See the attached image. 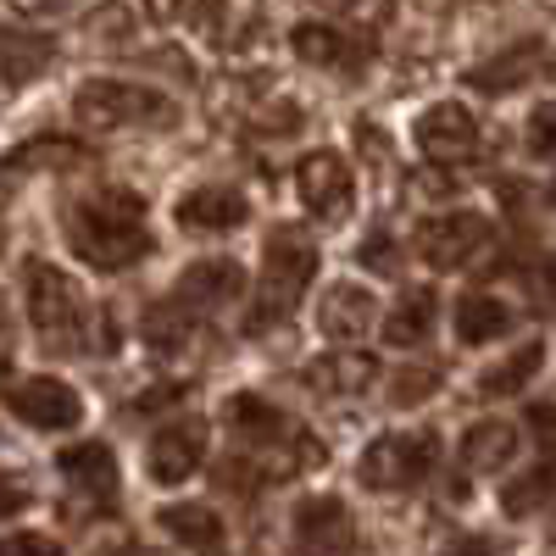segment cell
I'll return each instance as SVG.
<instances>
[{
	"label": "cell",
	"instance_id": "277c9868",
	"mask_svg": "<svg viewBox=\"0 0 556 556\" xmlns=\"http://www.w3.org/2000/svg\"><path fill=\"white\" fill-rule=\"evenodd\" d=\"M28 323L39 329L45 351H78L89 329H101L112 317H89L84 290L51 262H28Z\"/></svg>",
	"mask_w": 556,
	"mask_h": 556
},
{
	"label": "cell",
	"instance_id": "ffe728a7",
	"mask_svg": "<svg viewBox=\"0 0 556 556\" xmlns=\"http://www.w3.org/2000/svg\"><path fill=\"white\" fill-rule=\"evenodd\" d=\"M56 56V39L51 34H34V28H0V78L12 89L34 84Z\"/></svg>",
	"mask_w": 556,
	"mask_h": 556
},
{
	"label": "cell",
	"instance_id": "9c48e42d",
	"mask_svg": "<svg viewBox=\"0 0 556 556\" xmlns=\"http://www.w3.org/2000/svg\"><path fill=\"white\" fill-rule=\"evenodd\" d=\"M0 401H7V412H17L28 429H78L84 424V401L73 384L51 379V374H34V379H0Z\"/></svg>",
	"mask_w": 556,
	"mask_h": 556
},
{
	"label": "cell",
	"instance_id": "cb8c5ba5",
	"mask_svg": "<svg viewBox=\"0 0 556 556\" xmlns=\"http://www.w3.org/2000/svg\"><path fill=\"white\" fill-rule=\"evenodd\" d=\"M434 317H440V295L434 290H412L401 295V306L384 317V340L395 351H412V345H424L434 334Z\"/></svg>",
	"mask_w": 556,
	"mask_h": 556
},
{
	"label": "cell",
	"instance_id": "ac0fdd59",
	"mask_svg": "<svg viewBox=\"0 0 556 556\" xmlns=\"http://www.w3.org/2000/svg\"><path fill=\"white\" fill-rule=\"evenodd\" d=\"M374 312H379V301L345 278V285L323 290V301H317V329L329 334V340H362L367 329H374Z\"/></svg>",
	"mask_w": 556,
	"mask_h": 556
},
{
	"label": "cell",
	"instance_id": "836d02e7",
	"mask_svg": "<svg viewBox=\"0 0 556 556\" xmlns=\"http://www.w3.org/2000/svg\"><path fill=\"white\" fill-rule=\"evenodd\" d=\"M23 506H28V490L12 484V479H0V518H17Z\"/></svg>",
	"mask_w": 556,
	"mask_h": 556
},
{
	"label": "cell",
	"instance_id": "ba28073f",
	"mask_svg": "<svg viewBox=\"0 0 556 556\" xmlns=\"http://www.w3.org/2000/svg\"><path fill=\"white\" fill-rule=\"evenodd\" d=\"M490 240H495V223L484 212H445V217L417 223L412 251L424 256L429 267H440V273H456V267H468L479 251H490Z\"/></svg>",
	"mask_w": 556,
	"mask_h": 556
},
{
	"label": "cell",
	"instance_id": "52a82bcc",
	"mask_svg": "<svg viewBox=\"0 0 556 556\" xmlns=\"http://www.w3.org/2000/svg\"><path fill=\"white\" fill-rule=\"evenodd\" d=\"M245 295V273L240 262H228V256H206L195 267H184L178 273V285L167 290V306L190 323V329H201V323H212L217 312H228Z\"/></svg>",
	"mask_w": 556,
	"mask_h": 556
},
{
	"label": "cell",
	"instance_id": "9a60e30c",
	"mask_svg": "<svg viewBox=\"0 0 556 556\" xmlns=\"http://www.w3.org/2000/svg\"><path fill=\"white\" fill-rule=\"evenodd\" d=\"M56 473L67 479V490H78L84 501H96V506H112V501H117V456H112L101 440L67 445V451L56 456Z\"/></svg>",
	"mask_w": 556,
	"mask_h": 556
},
{
	"label": "cell",
	"instance_id": "7402d4cb",
	"mask_svg": "<svg viewBox=\"0 0 556 556\" xmlns=\"http://www.w3.org/2000/svg\"><path fill=\"white\" fill-rule=\"evenodd\" d=\"M513 323H518V312L506 306L501 295L473 290V295L456 301V340L462 345H490V340H501L506 329H513Z\"/></svg>",
	"mask_w": 556,
	"mask_h": 556
},
{
	"label": "cell",
	"instance_id": "603a6c76",
	"mask_svg": "<svg viewBox=\"0 0 556 556\" xmlns=\"http://www.w3.org/2000/svg\"><path fill=\"white\" fill-rule=\"evenodd\" d=\"M551 501H556V451H545L529 473L506 479V490H501V513H506V518H534V513H545Z\"/></svg>",
	"mask_w": 556,
	"mask_h": 556
},
{
	"label": "cell",
	"instance_id": "4dcf8cb0",
	"mask_svg": "<svg viewBox=\"0 0 556 556\" xmlns=\"http://www.w3.org/2000/svg\"><path fill=\"white\" fill-rule=\"evenodd\" d=\"M356 262H362L367 273H379V278H395V273H401V251H395V240L384 235V228H374V235L362 240Z\"/></svg>",
	"mask_w": 556,
	"mask_h": 556
},
{
	"label": "cell",
	"instance_id": "d4e9b609",
	"mask_svg": "<svg viewBox=\"0 0 556 556\" xmlns=\"http://www.w3.org/2000/svg\"><path fill=\"white\" fill-rule=\"evenodd\" d=\"M540 367H545V345H540V340H523L513 356H501L495 367H484V374H479V395H484V401L518 395V390L540 374Z\"/></svg>",
	"mask_w": 556,
	"mask_h": 556
},
{
	"label": "cell",
	"instance_id": "f1b7e54d",
	"mask_svg": "<svg viewBox=\"0 0 556 556\" xmlns=\"http://www.w3.org/2000/svg\"><path fill=\"white\" fill-rule=\"evenodd\" d=\"M440 390V367H401L390 384V406H417Z\"/></svg>",
	"mask_w": 556,
	"mask_h": 556
},
{
	"label": "cell",
	"instance_id": "484cf974",
	"mask_svg": "<svg viewBox=\"0 0 556 556\" xmlns=\"http://www.w3.org/2000/svg\"><path fill=\"white\" fill-rule=\"evenodd\" d=\"M162 529H167L178 545H190V551H223V545H228L223 518L206 513V506H167V513H162Z\"/></svg>",
	"mask_w": 556,
	"mask_h": 556
},
{
	"label": "cell",
	"instance_id": "f35d334b",
	"mask_svg": "<svg viewBox=\"0 0 556 556\" xmlns=\"http://www.w3.org/2000/svg\"><path fill=\"white\" fill-rule=\"evenodd\" d=\"M545 295H551V301H556V256H551V262H545Z\"/></svg>",
	"mask_w": 556,
	"mask_h": 556
},
{
	"label": "cell",
	"instance_id": "7c38bea8",
	"mask_svg": "<svg viewBox=\"0 0 556 556\" xmlns=\"http://www.w3.org/2000/svg\"><path fill=\"white\" fill-rule=\"evenodd\" d=\"M206 462V424L201 417H173L151 434V451H146V468L156 484H184L195 468Z\"/></svg>",
	"mask_w": 556,
	"mask_h": 556
},
{
	"label": "cell",
	"instance_id": "30bf717a",
	"mask_svg": "<svg viewBox=\"0 0 556 556\" xmlns=\"http://www.w3.org/2000/svg\"><path fill=\"white\" fill-rule=\"evenodd\" d=\"M295 190H301L306 212H312L317 223H329V228L345 223L351 206H356V178H351V162H345L340 151H312V156H301Z\"/></svg>",
	"mask_w": 556,
	"mask_h": 556
},
{
	"label": "cell",
	"instance_id": "f546056e",
	"mask_svg": "<svg viewBox=\"0 0 556 556\" xmlns=\"http://www.w3.org/2000/svg\"><path fill=\"white\" fill-rule=\"evenodd\" d=\"M523 146L529 156H556V101H540L523 123Z\"/></svg>",
	"mask_w": 556,
	"mask_h": 556
},
{
	"label": "cell",
	"instance_id": "8992f818",
	"mask_svg": "<svg viewBox=\"0 0 556 556\" xmlns=\"http://www.w3.org/2000/svg\"><path fill=\"white\" fill-rule=\"evenodd\" d=\"M73 112L96 128H128V123H173L178 106L156 89H139V84H123V78H89L78 96H73Z\"/></svg>",
	"mask_w": 556,
	"mask_h": 556
},
{
	"label": "cell",
	"instance_id": "d6a6232c",
	"mask_svg": "<svg viewBox=\"0 0 556 556\" xmlns=\"http://www.w3.org/2000/svg\"><path fill=\"white\" fill-rule=\"evenodd\" d=\"M529 429H534L545 445L556 440V401H534V406H529Z\"/></svg>",
	"mask_w": 556,
	"mask_h": 556
},
{
	"label": "cell",
	"instance_id": "ab89813d",
	"mask_svg": "<svg viewBox=\"0 0 556 556\" xmlns=\"http://www.w3.org/2000/svg\"><path fill=\"white\" fill-rule=\"evenodd\" d=\"M545 206H551V212H556V178H551V184H545Z\"/></svg>",
	"mask_w": 556,
	"mask_h": 556
},
{
	"label": "cell",
	"instance_id": "e575fe53",
	"mask_svg": "<svg viewBox=\"0 0 556 556\" xmlns=\"http://www.w3.org/2000/svg\"><path fill=\"white\" fill-rule=\"evenodd\" d=\"M17 551H56V540H45V534H12V540H0V556H17Z\"/></svg>",
	"mask_w": 556,
	"mask_h": 556
},
{
	"label": "cell",
	"instance_id": "74e56055",
	"mask_svg": "<svg viewBox=\"0 0 556 556\" xmlns=\"http://www.w3.org/2000/svg\"><path fill=\"white\" fill-rule=\"evenodd\" d=\"M312 7H329V12H351V7H362V0H312Z\"/></svg>",
	"mask_w": 556,
	"mask_h": 556
},
{
	"label": "cell",
	"instance_id": "1f68e13d",
	"mask_svg": "<svg viewBox=\"0 0 556 556\" xmlns=\"http://www.w3.org/2000/svg\"><path fill=\"white\" fill-rule=\"evenodd\" d=\"M306 117H301V106L295 101H273L267 112H256V123L251 128H262V134H295Z\"/></svg>",
	"mask_w": 556,
	"mask_h": 556
},
{
	"label": "cell",
	"instance_id": "83f0119b",
	"mask_svg": "<svg viewBox=\"0 0 556 556\" xmlns=\"http://www.w3.org/2000/svg\"><path fill=\"white\" fill-rule=\"evenodd\" d=\"M34 156H51V167H78V162H89V151L73 146V139H34V146L12 151L7 162H12V167H34Z\"/></svg>",
	"mask_w": 556,
	"mask_h": 556
},
{
	"label": "cell",
	"instance_id": "d6986e66",
	"mask_svg": "<svg viewBox=\"0 0 556 556\" xmlns=\"http://www.w3.org/2000/svg\"><path fill=\"white\" fill-rule=\"evenodd\" d=\"M518 445H523L518 424L484 417V424H473L468 434H462V468L468 473H506V462L518 456Z\"/></svg>",
	"mask_w": 556,
	"mask_h": 556
},
{
	"label": "cell",
	"instance_id": "8fae6325",
	"mask_svg": "<svg viewBox=\"0 0 556 556\" xmlns=\"http://www.w3.org/2000/svg\"><path fill=\"white\" fill-rule=\"evenodd\" d=\"M417 151H424L434 167H462L479 156V117L462 101H434L424 117H417Z\"/></svg>",
	"mask_w": 556,
	"mask_h": 556
},
{
	"label": "cell",
	"instance_id": "5bb4252c",
	"mask_svg": "<svg viewBox=\"0 0 556 556\" xmlns=\"http://www.w3.org/2000/svg\"><path fill=\"white\" fill-rule=\"evenodd\" d=\"M551 62H556V56H551L545 39H518L513 51H501V56L479 62V67L468 73V84L479 89V96H513V89H523L529 78H540Z\"/></svg>",
	"mask_w": 556,
	"mask_h": 556
},
{
	"label": "cell",
	"instance_id": "8d00e7d4",
	"mask_svg": "<svg viewBox=\"0 0 556 556\" xmlns=\"http://www.w3.org/2000/svg\"><path fill=\"white\" fill-rule=\"evenodd\" d=\"M7 340H12V312H7V301H0V351H7Z\"/></svg>",
	"mask_w": 556,
	"mask_h": 556
},
{
	"label": "cell",
	"instance_id": "60d3db41",
	"mask_svg": "<svg viewBox=\"0 0 556 556\" xmlns=\"http://www.w3.org/2000/svg\"><path fill=\"white\" fill-rule=\"evenodd\" d=\"M551 7H556V0H551Z\"/></svg>",
	"mask_w": 556,
	"mask_h": 556
},
{
	"label": "cell",
	"instance_id": "e0dca14e",
	"mask_svg": "<svg viewBox=\"0 0 556 556\" xmlns=\"http://www.w3.org/2000/svg\"><path fill=\"white\" fill-rule=\"evenodd\" d=\"M245 217H251V201L240 190H228V184H206V190H190L178 201V228H190V235H228Z\"/></svg>",
	"mask_w": 556,
	"mask_h": 556
},
{
	"label": "cell",
	"instance_id": "2e32d148",
	"mask_svg": "<svg viewBox=\"0 0 556 556\" xmlns=\"http://www.w3.org/2000/svg\"><path fill=\"white\" fill-rule=\"evenodd\" d=\"M295 56L312 62V67H340V73H356L367 62V51H374V39H356L351 28H329V23H301L290 34Z\"/></svg>",
	"mask_w": 556,
	"mask_h": 556
},
{
	"label": "cell",
	"instance_id": "4316f807",
	"mask_svg": "<svg viewBox=\"0 0 556 556\" xmlns=\"http://www.w3.org/2000/svg\"><path fill=\"white\" fill-rule=\"evenodd\" d=\"M151 23H167V28H195V34H212L223 23V0H146Z\"/></svg>",
	"mask_w": 556,
	"mask_h": 556
},
{
	"label": "cell",
	"instance_id": "5b68a950",
	"mask_svg": "<svg viewBox=\"0 0 556 556\" xmlns=\"http://www.w3.org/2000/svg\"><path fill=\"white\" fill-rule=\"evenodd\" d=\"M434 468H440V434L434 429H406V434H384V440L367 445L362 462H356V479L367 490L395 495V490H417Z\"/></svg>",
	"mask_w": 556,
	"mask_h": 556
},
{
	"label": "cell",
	"instance_id": "d590c367",
	"mask_svg": "<svg viewBox=\"0 0 556 556\" xmlns=\"http://www.w3.org/2000/svg\"><path fill=\"white\" fill-rule=\"evenodd\" d=\"M28 12H45V17H56V12H67V7H78V0H23Z\"/></svg>",
	"mask_w": 556,
	"mask_h": 556
},
{
	"label": "cell",
	"instance_id": "3957f363",
	"mask_svg": "<svg viewBox=\"0 0 556 556\" xmlns=\"http://www.w3.org/2000/svg\"><path fill=\"white\" fill-rule=\"evenodd\" d=\"M317 278V245L306 228L285 223V228H273L267 245H262V285L251 295V312H245V334H267L278 329V323H290L306 285Z\"/></svg>",
	"mask_w": 556,
	"mask_h": 556
},
{
	"label": "cell",
	"instance_id": "7a4b0ae2",
	"mask_svg": "<svg viewBox=\"0 0 556 556\" xmlns=\"http://www.w3.org/2000/svg\"><path fill=\"white\" fill-rule=\"evenodd\" d=\"M223 417H228V429H235L240 456L256 462V473H262L267 484L295 479L301 468H312V462L323 456L317 440L295 424V417H285V412H278L273 401H262V395H228Z\"/></svg>",
	"mask_w": 556,
	"mask_h": 556
},
{
	"label": "cell",
	"instance_id": "6da1fadb",
	"mask_svg": "<svg viewBox=\"0 0 556 556\" xmlns=\"http://www.w3.org/2000/svg\"><path fill=\"white\" fill-rule=\"evenodd\" d=\"M62 228H67L73 256L84 267H96V273H123V267L146 262L156 251L151 212L134 190H96V195L73 201Z\"/></svg>",
	"mask_w": 556,
	"mask_h": 556
},
{
	"label": "cell",
	"instance_id": "44dd1931",
	"mask_svg": "<svg viewBox=\"0 0 556 556\" xmlns=\"http://www.w3.org/2000/svg\"><path fill=\"white\" fill-rule=\"evenodd\" d=\"M306 379H312L317 395H362V390H374V379H379V356H367V351H334V356L312 362Z\"/></svg>",
	"mask_w": 556,
	"mask_h": 556
},
{
	"label": "cell",
	"instance_id": "4fadbf2b",
	"mask_svg": "<svg viewBox=\"0 0 556 556\" xmlns=\"http://www.w3.org/2000/svg\"><path fill=\"white\" fill-rule=\"evenodd\" d=\"M295 545L301 551H356V523L340 495H306L295 506Z\"/></svg>",
	"mask_w": 556,
	"mask_h": 556
}]
</instances>
